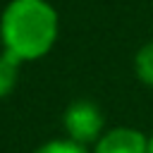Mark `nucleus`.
<instances>
[{
  "instance_id": "f257e3e1",
  "label": "nucleus",
  "mask_w": 153,
  "mask_h": 153,
  "mask_svg": "<svg viewBox=\"0 0 153 153\" xmlns=\"http://www.w3.org/2000/svg\"><path fill=\"white\" fill-rule=\"evenodd\" d=\"M60 19L48 0H12L0 17V38L7 53L26 60H38L57 41Z\"/></svg>"
},
{
  "instance_id": "39448f33",
  "label": "nucleus",
  "mask_w": 153,
  "mask_h": 153,
  "mask_svg": "<svg viewBox=\"0 0 153 153\" xmlns=\"http://www.w3.org/2000/svg\"><path fill=\"white\" fill-rule=\"evenodd\" d=\"M134 72L141 84L153 86V41L143 43L134 55Z\"/></svg>"
},
{
  "instance_id": "f03ea898",
  "label": "nucleus",
  "mask_w": 153,
  "mask_h": 153,
  "mask_svg": "<svg viewBox=\"0 0 153 153\" xmlns=\"http://www.w3.org/2000/svg\"><path fill=\"white\" fill-rule=\"evenodd\" d=\"M65 129L72 141L91 143L103 136V112L91 100H74L65 112Z\"/></svg>"
},
{
  "instance_id": "0eeeda50",
  "label": "nucleus",
  "mask_w": 153,
  "mask_h": 153,
  "mask_svg": "<svg viewBox=\"0 0 153 153\" xmlns=\"http://www.w3.org/2000/svg\"><path fill=\"white\" fill-rule=\"evenodd\" d=\"M148 153H153V136L148 139Z\"/></svg>"
},
{
  "instance_id": "423d86ee",
  "label": "nucleus",
  "mask_w": 153,
  "mask_h": 153,
  "mask_svg": "<svg viewBox=\"0 0 153 153\" xmlns=\"http://www.w3.org/2000/svg\"><path fill=\"white\" fill-rule=\"evenodd\" d=\"M33 153H88L84 143H76L72 139H55L43 143L41 148H36Z\"/></svg>"
},
{
  "instance_id": "7ed1b4c3",
  "label": "nucleus",
  "mask_w": 153,
  "mask_h": 153,
  "mask_svg": "<svg viewBox=\"0 0 153 153\" xmlns=\"http://www.w3.org/2000/svg\"><path fill=\"white\" fill-rule=\"evenodd\" d=\"M93 153H148V139L139 129L117 127L96 141Z\"/></svg>"
},
{
  "instance_id": "20e7f679",
  "label": "nucleus",
  "mask_w": 153,
  "mask_h": 153,
  "mask_svg": "<svg viewBox=\"0 0 153 153\" xmlns=\"http://www.w3.org/2000/svg\"><path fill=\"white\" fill-rule=\"evenodd\" d=\"M19 65H22L19 57H14L12 53L2 50V55H0V98H5V96L12 93V88L17 84Z\"/></svg>"
}]
</instances>
